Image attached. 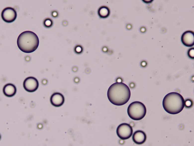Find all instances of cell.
<instances>
[{"mask_svg":"<svg viewBox=\"0 0 194 146\" xmlns=\"http://www.w3.org/2000/svg\"><path fill=\"white\" fill-rule=\"evenodd\" d=\"M107 96L109 101L117 106L123 105L129 100L131 92L129 87L122 82H116L109 87Z\"/></svg>","mask_w":194,"mask_h":146,"instance_id":"cell-1","label":"cell"},{"mask_svg":"<svg viewBox=\"0 0 194 146\" xmlns=\"http://www.w3.org/2000/svg\"><path fill=\"white\" fill-rule=\"evenodd\" d=\"M185 102L183 97L180 94L171 92L167 94L164 98L163 106L168 113L176 114L183 110L185 106Z\"/></svg>","mask_w":194,"mask_h":146,"instance_id":"cell-2","label":"cell"},{"mask_svg":"<svg viewBox=\"0 0 194 146\" xmlns=\"http://www.w3.org/2000/svg\"><path fill=\"white\" fill-rule=\"evenodd\" d=\"M17 44L21 51L26 53H30L37 49L39 45V40L37 35L34 32L25 31L19 35Z\"/></svg>","mask_w":194,"mask_h":146,"instance_id":"cell-3","label":"cell"},{"mask_svg":"<svg viewBox=\"0 0 194 146\" xmlns=\"http://www.w3.org/2000/svg\"><path fill=\"white\" fill-rule=\"evenodd\" d=\"M146 111L144 105L139 101H135L131 103L127 109L129 116L135 120H139L143 119L146 115Z\"/></svg>","mask_w":194,"mask_h":146,"instance_id":"cell-4","label":"cell"},{"mask_svg":"<svg viewBox=\"0 0 194 146\" xmlns=\"http://www.w3.org/2000/svg\"><path fill=\"white\" fill-rule=\"evenodd\" d=\"M133 130L129 124L123 123L119 125L116 130L118 136L121 139L125 140L129 138L132 135Z\"/></svg>","mask_w":194,"mask_h":146,"instance_id":"cell-5","label":"cell"},{"mask_svg":"<svg viewBox=\"0 0 194 146\" xmlns=\"http://www.w3.org/2000/svg\"><path fill=\"white\" fill-rule=\"evenodd\" d=\"M17 14L15 9L10 7L5 8L2 11L1 16L2 19L7 23H11L16 19Z\"/></svg>","mask_w":194,"mask_h":146,"instance_id":"cell-6","label":"cell"},{"mask_svg":"<svg viewBox=\"0 0 194 146\" xmlns=\"http://www.w3.org/2000/svg\"><path fill=\"white\" fill-rule=\"evenodd\" d=\"M39 82L35 78L29 77L26 78L24 81L23 86L25 89L29 92L35 91L39 87Z\"/></svg>","mask_w":194,"mask_h":146,"instance_id":"cell-7","label":"cell"},{"mask_svg":"<svg viewBox=\"0 0 194 146\" xmlns=\"http://www.w3.org/2000/svg\"><path fill=\"white\" fill-rule=\"evenodd\" d=\"M183 44L188 47H191L194 45V33L193 31L188 30L182 34L181 38Z\"/></svg>","mask_w":194,"mask_h":146,"instance_id":"cell-8","label":"cell"},{"mask_svg":"<svg viewBox=\"0 0 194 146\" xmlns=\"http://www.w3.org/2000/svg\"><path fill=\"white\" fill-rule=\"evenodd\" d=\"M50 100L52 105L58 107L62 105L64 103L65 99L64 96L62 94L56 92L51 95Z\"/></svg>","mask_w":194,"mask_h":146,"instance_id":"cell-9","label":"cell"},{"mask_svg":"<svg viewBox=\"0 0 194 146\" xmlns=\"http://www.w3.org/2000/svg\"><path fill=\"white\" fill-rule=\"evenodd\" d=\"M146 136L145 133L141 130L135 131L133 134L132 139L136 144L141 145L144 143L146 140Z\"/></svg>","mask_w":194,"mask_h":146,"instance_id":"cell-10","label":"cell"},{"mask_svg":"<svg viewBox=\"0 0 194 146\" xmlns=\"http://www.w3.org/2000/svg\"><path fill=\"white\" fill-rule=\"evenodd\" d=\"M3 92L6 96L11 97L14 96L16 92V89L15 86L11 83H8L4 86Z\"/></svg>","mask_w":194,"mask_h":146,"instance_id":"cell-11","label":"cell"},{"mask_svg":"<svg viewBox=\"0 0 194 146\" xmlns=\"http://www.w3.org/2000/svg\"><path fill=\"white\" fill-rule=\"evenodd\" d=\"M110 13L109 9L105 6L100 7L98 9V14L99 16L102 18H105L108 17Z\"/></svg>","mask_w":194,"mask_h":146,"instance_id":"cell-12","label":"cell"},{"mask_svg":"<svg viewBox=\"0 0 194 146\" xmlns=\"http://www.w3.org/2000/svg\"><path fill=\"white\" fill-rule=\"evenodd\" d=\"M43 24L46 27H50L52 25L53 22L51 19L48 18H47L44 20Z\"/></svg>","mask_w":194,"mask_h":146,"instance_id":"cell-13","label":"cell"},{"mask_svg":"<svg viewBox=\"0 0 194 146\" xmlns=\"http://www.w3.org/2000/svg\"><path fill=\"white\" fill-rule=\"evenodd\" d=\"M193 101L191 99H187L185 102V106L187 108L191 107L193 105Z\"/></svg>","mask_w":194,"mask_h":146,"instance_id":"cell-14","label":"cell"},{"mask_svg":"<svg viewBox=\"0 0 194 146\" xmlns=\"http://www.w3.org/2000/svg\"><path fill=\"white\" fill-rule=\"evenodd\" d=\"M188 54L190 58L192 59L194 58V48H191L188 50Z\"/></svg>","mask_w":194,"mask_h":146,"instance_id":"cell-15","label":"cell"},{"mask_svg":"<svg viewBox=\"0 0 194 146\" xmlns=\"http://www.w3.org/2000/svg\"><path fill=\"white\" fill-rule=\"evenodd\" d=\"M83 50L82 47L80 45L76 46L75 48V52L77 53H81Z\"/></svg>","mask_w":194,"mask_h":146,"instance_id":"cell-16","label":"cell"},{"mask_svg":"<svg viewBox=\"0 0 194 146\" xmlns=\"http://www.w3.org/2000/svg\"><path fill=\"white\" fill-rule=\"evenodd\" d=\"M58 14L57 12L56 11H54L52 13V15L54 17H56L58 15Z\"/></svg>","mask_w":194,"mask_h":146,"instance_id":"cell-17","label":"cell"},{"mask_svg":"<svg viewBox=\"0 0 194 146\" xmlns=\"http://www.w3.org/2000/svg\"><path fill=\"white\" fill-rule=\"evenodd\" d=\"M63 22H64V23H65V21H64ZM67 24H66V23H65V24H64V25H67Z\"/></svg>","mask_w":194,"mask_h":146,"instance_id":"cell-18","label":"cell"}]
</instances>
